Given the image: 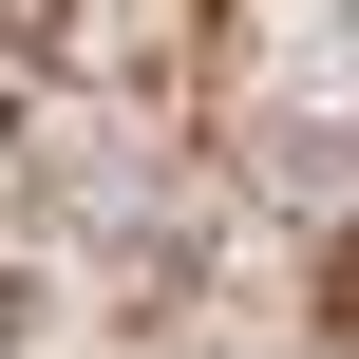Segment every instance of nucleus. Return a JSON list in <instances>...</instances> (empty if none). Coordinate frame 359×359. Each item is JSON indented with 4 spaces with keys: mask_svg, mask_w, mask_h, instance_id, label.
<instances>
[{
    "mask_svg": "<svg viewBox=\"0 0 359 359\" xmlns=\"http://www.w3.org/2000/svg\"><path fill=\"white\" fill-rule=\"evenodd\" d=\"M0 341H19V265H0Z\"/></svg>",
    "mask_w": 359,
    "mask_h": 359,
    "instance_id": "nucleus-1",
    "label": "nucleus"
}]
</instances>
